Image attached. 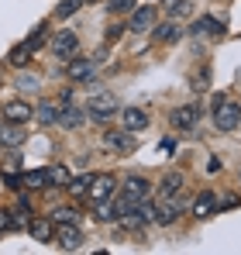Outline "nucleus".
<instances>
[{"label": "nucleus", "instance_id": "nucleus-1", "mask_svg": "<svg viewBox=\"0 0 241 255\" xmlns=\"http://www.w3.org/2000/svg\"><path fill=\"white\" fill-rule=\"evenodd\" d=\"M214 125H217V131H235L241 125V104L228 100V97H217L214 100Z\"/></svg>", "mask_w": 241, "mask_h": 255}, {"label": "nucleus", "instance_id": "nucleus-2", "mask_svg": "<svg viewBox=\"0 0 241 255\" xmlns=\"http://www.w3.org/2000/svg\"><path fill=\"white\" fill-rule=\"evenodd\" d=\"M120 111V100L114 93H97V97H90V114L97 118V121H104V118H114Z\"/></svg>", "mask_w": 241, "mask_h": 255}, {"label": "nucleus", "instance_id": "nucleus-3", "mask_svg": "<svg viewBox=\"0 0 241 255\" xmlns=\"http://www.w3.org/2000/svg\"><path fill=\"white\" fill-rule=\"evenodd\" d=\"M55 245L59 249H66V252H76L83 245V231L76 228V221H69V224H59L55 228Z\"/></svg>", "mask_w": 241, "mask_h": 255}, {"label": "nucleus", "instance_id": "nucleus-4", "mask_svg": "<svg viewBox=\"0 0 241 255\" xmlns=\"http://www.w3.org/2000/svg\"><path fill=\"white\" fill-rule=\"evenodd\" d=\"M114 186H118V179L111 176V172H100V176H93V183H90V200L93 204H104V200H111V193H114Z\"/></svg>", "mask_w": 241, "mask_h": 255}, {"label": "nucleus", "instance_id": "nucleus-5", "mask_svg": "<svg viewBox=\"0 0 241 255\" xmlns=\"http://www.w3.org/2000/svg\"><path fill=\"white\" fill-rule=\"evenodd\" d=\"M48 48H52L59 59H73V55H76V48H80V38H76L73 31H59V35H52Z\"/></svg>", "mask_w": 241, "mask_h": 255}, {"label": "nucleus", "instance_id": "nucleus-6", "mask_svg": "<svg viewBox=\"0 0 241 255\" xmlns=\"http://www.w3.org/2000/svg\"><path fill=\"white\" fill-rule=\"evenodd\" d=\"M127 28H131L134 35H145V31H152V28H155V7H134V10H131V21H127Z\"/></svg>", "mask_w": 241, "mask_h": 255}, {"label": "nucleus", "instance_id": "nucleus-7", "mask_svg": "<svg viewBox=\"0 0 241 255\" xmlns=\"http://www.w3.org/2000/svg\"><path fill=\"white\" fill-rule=\"evenodd\" d=\"M31 118H35V107H31L28 100H10V104H3V121L24 125V121H31Z\"/></svg>", "mask_w": 241, "mask_h": 255}, {"label": "nucleus", "instance_id": "nucleus-8", "mask_svg": "<svg viewBox=\"0 0 241 255\" xmlns=\"http://www.w3.org/2000/svg\"><path fill=\"white\" fill-rule=\"evenodd\" d=\"M197 118H200V104H183V107L172 111V128L190 131V128L197 125Z\"/></svg>", "mask_w": 241, "mask_h": 255}, {"label": "nucleus", "instance_id": "nucleus-9", "mask_svg": "<svg viewBox=\"0 0 241 255\" xmlns=\"http://www.w3.org/2000/svg\"><path fill=\"white\" fill-rule=\"evenodd\" d=\"M93 73H97L93 59H80V55H73V59H69V66H66V76H69V80H76V83H86Z\"/></svg>", "mask_w": 241, "mask_h": 255}, {"label": "nucleus", "instance_id": "nucleus-10", "mask_svg": "<svg viewBox=\"0 0 241 255\" xmlns=\"http://www.w3.org/2000/svg\"><path fill=\"white\" fill-rule=\"evenodd\" d=\"M104 145L114 148V152H134V131H107L104 134Z\"/></svg>", "mask_w": 241, "mask_h": 255}, {"label": "nucleus", "instance_id": "nucleus-11", "mask_svg": "<svg viewBox=\"0 0 241 255\" xmlns=\"http://www.w3.org/2000/svg\"><path fill=\"white\" fill-rule=\"evenodd\" d=\"M152 38H155L159 45H172V42H179V38H183V28L169 17V21H162V24L152 28Z\"/></svg>", "mask_w": 241, "mask_h": 255}, {"label": "nucleus", "instance_id": "nucleus-12", "mask_svg": "<svg viewBox=\"0 0 241 255\" xmlns=\"http://www.w3.org/2000/svg\"><path fill=\"white\" fill-rule=\"evenodd\" d=\"M120 193H127L131 200H145V197H152V183H148L145 176H127Z\"/></svg>", "mask_w": 241, "mask_h": 255}, {"label": "nucleus", "instance_id": "nucleus-13", "mask_svg": "<svg viewBox=\"0 0 241 255\" xmlns=\"http://www.w3.org/2000/svg\"><path fill=\"white\" fill-rule=\"evenodd\" d=\"M120 125L127 128V131H145V128H148V111H141V107H124V111H120Z\"/></svg>", "mask_w": 241, "mask_h": 255}, {"label": "nucleus", "instance_id": "nucleus-14", "mask_svg": "<svg viewBox=\"0 0 241 255\" xmlns=\"http://www.w3.org/2000/svg\"><path fill=\"white\" fill-rule=\"evenodd\" d=\"M28 231H31L35 242H55V221H52V217H38V221H31Z\"/></svg>", "mask_w": 241, "mask_h": 255}, {"label": "nucleus", "instance_id": "nucleus-15", "mask_svg": "<svg viewBox=\"0 0 241 255\" xmlns=\"http://www.w3.org/2000/svg\"><path fill=\"white\" fill-rule=\"evenodd\" d=\"M59 100H38V107H35V118H38V125H55L59 121Z\"/></svg>", "mask_w": 241, "mask_h": 255}, {"label": "nucleus", "instance_id": "nucleus-16", "mask_svg": "<svg viewBox=\"0 0 241 255\" xmlns=\"http://www.w3.org/2000/svg\"><path fill=\"white\" fill-rule=\"evenodd\" d=\"M162 7L169 10L172 21H186V17H193V10H197L190 0H162Z\"/></svg>", "mask_w": 241, "mask_h": 255}, {"label": "nucleus", "instance_id": "nucleus-17", "mask_svg": "<svg viewBox=\"0 0 241 255\" xmlns=\"http://www.w3.org/2000/svg\"><path fill=\"white\" fill-rule=\"evenodd\" d=\"M24 138H28V134L21 131V125H10V121H7V125L0 128V145H7V148H17Z\"/></svg>", "mask_w": 241, "mask_h": 255}, {"label": "nucleus", "instance_id": "nucleus-18", "mask_svg": "<svg viewBox=\"0 0 241 255\" xmlns=\"http://www.w3.org/2000/svg\"><path fill=\"white\" fill-rule=\"evenodd\" d=\"M45 186H48V172L45 169L21 172V190H45Z\"/></svg>", "mask_w": 241, "mask_h": 255}, {"label": "nucleus", "instance_id": "nucleus-19", "mask_svg": "<svg viewBox=\"0 0 241 255\" xmlns=\"http://www.w3.org/2000/svg\"><path fill=\"white\" fill-rule=\"evenodd\" d=\"M193 35H214V38H221V35H224V24H221V21H217V17H203V21H197V24H193Z\"/></svg>", "mask_w": 241, "mask_h": 255}, {"label": "nucleus", "instance_id": "nucleus-20", "mask_svg": "<svg viewBox=\"0 0 241 255\" xmlns=\"http://www.w3.org/2000/svg\"><path fill=\"white\" fill-rule=\"evenodd\" d=\"M31 55H35V48H31L28 42L14 45V48H10V66H17V69H24V66L31 62Z\"/></svg>", "mask_w": 241, "mask_h": 255}, {"label": "nucleus", "instance_id": "nucleus-21", "mask_svg": "<svg viewBox=\"0 0 241 255\" xmlns=\"http://www.w3.org/2000/svg\"><path fill=\"white\" fill-rule=\"evenodd\" d=\"M176 217H179V204H176L172 197H169L162 207H155V224H172Z\"/></svg>", "mask_w": 241, "mask_h": 255}, {"label": "nucleus", "instance_id": "nucleus-22", "mask_svg": "<svg viewBox=\"0 0 241 255\" xmlns=\"http://www.w3.org/2000/svg\"><path fill=\"white\" fill-rule=\"evenodd\" d=\"M214 211H217V200H214V193H210V190L200 193V197L193 200V214H197V217H210Z\"/></svg>", "mask_w": 241, "mask_h": 255}, {"label": "nucleus", "instance_id": "nucleus-23", "mask_svg": "<svg viewBox=\"0 0 241 255\" xmlns=\"http://www.w3.org/2000/svg\"><path fill=\"white\" fill-rule=\"evenodd\" d=\"M59 125H62V128H80L83 125V111L76 107V104L62 107V111H59Z\"/></svg>", "mask_w": 241, "mask_h": 255}, {"label": "nucleus", "instance_id": "nucleus-24", "mask_svg": "<svg viewBox=\"0 0 241 255\" xmlns=\"http://www.w3.org/2000/svg\"><path fill=\"white\" fill-rule=\"evenodd\" d=\"M45 172H48V186H69V179H73L66 166H48Z\"/></svg>", "mask_w": 241, "mask_h": 255}, {"label": "nucleus", "instance_id": "nucleus-25", "mask_svg": "<svg viewBox=\"0 0 241 255\" xmlns=\"http://www.w3.org/2000/svg\"><path fill=\"white\" fill-rule=\"evenodd\" d=\"M165 197H176L179 190H183V176L179 172H165V179H162V186H159Z\"/></svg>", "mask_w": 241, "mask_h": 255}, {"label": "nucleus", "instance_id": "nucleus-26", "mask_svg": "<svg viewBox=\"0 0 241 255\" xmlns=\"http://www.w3.org/2000/svg\"><path fill=\"white\" fill-rule=\"evenodd\" d=\"M90 183H93V172H83V176H73V179H69V186H66V190H69V193H76V197H83V193L90 190Z\"/></svg>", "mask_w": 241, "mask_h": 255}, {"label": "nucleus", "instance_id": "nucleus-27", "mask_svg": "<svg viewBox=\"0 0 241 255\" xmlns=\"http://www.w3.org/2000/svg\"><path fill=\"white\" fill-rule=\"evenodd\" d=\"M21 172V152H10L3 159V176H17Z\"/></svg>", "mask_w": 241, "mask_h": 255}, {"label": "nucleus", "instance_id": "nucleus-28", "mask_svg": "<svg viewBox=\"0 0 241 255\" xmlns=\"http://www.w3.org/2000/svg\"><path fill=\"white\" fill-rule=\"evenodd\" d=\"M83 7V0H62L59 7H55V17H69V14H76Z\"/></svg>", "mask_w": 241, "mask_h": 255}, {"label": "nucleus", "instance_id": "nucleus-29", "mask_svg": "<svg viewBox=\"0 0 241 255\" xmlns=\"http://www.w3.org/2000/svg\"><path fill=\"white\" fill-rule=\"evenodd\" d=\"M52 221H55V224H69V221H76V211H73V207H55V211H52Z\"/></svg>", "mask_w": 241, "mask_h": 255}, {"label": "nucleus", "instance_id": "nucleus-30", "mask_svg": "<svg viewBox=\"0 0 241 255\" xmlns=\"http://www.w3.org/2000/svg\"><path fill=\"white\" fill-rule=\"evenodd\" d=\"M45 38H48V28H45V24H38V28H35V31L28 35V45H31V48H38Z\"/></svg>", "mask_w": 241, "mask_h": 255}, {"label": "nucleus", "instance_id": "nucleus-31", "mask_svg": "<svg viewBox=\"0 0 241 255\" xmlns=\"http://www.w3.org/2000/svg\"><path fill=\"white\" fill-rule=\"evenodd\" d=\"M107 7H111V14H127V10H134V0H111Z\"/></svg>", "mask_w": 241, "mask_h": 255}, {"label": "nucleus", "instance_id": "nucleus-32", "mask_svg": "<svg viewBox=\"0 0 241 255\" xmlns=\"http://www.w3.org/2000/svg\"><path fill=\"white\" fill-rule=\"evenodd\" d=\"M17 86H21V90H38L41 80H38V76H31V73H24V76H17Z\"/></svg>", "mask_w": 241, "mask_h": 255}, {"label": "nucleus", "instance_id": "nucleus-33", "mask_svg": "<svg viewBox=\"0 0 241 255\" xmlns=\"http://www.w3.org/2000/svg\"><path fill=\"white\" fill-rule=\"evenodd\" d=\"M207 86H210V73L203 69V73H197V76H193V90H207Z\"/></svg>", "mask_w": 241, "mask_h": 255}, {"label": "nucleus", "instance_id": "nucleus-34", "mask_svg": "<svg viewBox=\"0 0 241 255\" xmlns=\"http://www.w3.org/2000/svg\"><path fill=\"white\" fill-rule=\"evenodd\" d=\"M3 231H14V217H10V211H0V235Z\"/></svg>", "mask_w": 241, "mask_h": 255}, {"label": "nucleus", "instance_id": "nucleus-35", "mask_svg": "<svg viewBox=\"0 0 241 255\" xmlns=\"http://www.w3.org/2000/svg\"><path fill=\"white\" fill-rule=\"evenodd\" d=\"M69 104H73V90H62L59 93V107H69Z\"/></svg>", "mask_w": 241, "mask_h": 255}, {"label": "nucleus", "instance_id": "nucleus-36", "mask_svg": "<svg viewBox=\"0 0 241 255\" xmlns=\"http://www.w3.org/2000/svg\"><path fill=\"white\" fill-rule=\"evenodd\" d=\"M83 3H97V0H83Z\"/></svg>", "mask_w": 241, "mask_h": 255}]
</instances>
